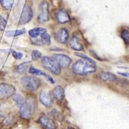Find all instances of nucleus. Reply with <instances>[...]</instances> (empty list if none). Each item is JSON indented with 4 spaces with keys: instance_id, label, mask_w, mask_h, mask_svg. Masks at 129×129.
Wrapping results in <instances>:
<instances>
[{
    "instance_id": "8",
    "label": "nucleus",
    "mask_w": 129,
    "mask_h": 129,
    "mask_svg": "<svg viewBox=\"0 0 129 129\" xmlns=\"http://www.w3.org/2000/svg\"><path fill=\"white\" fill-rule=\"evenodd\" d=\"M52 57L57 62L59 67L62 68L69 67L72 63V59L63 54H56L53 55Z\"/></svg>"
},
{
    "instance_id": "22",
    "label": "nucleus",
    "mask_w": 129,
    "mask_h": 129,
    "mask_svg": "<svg viewBox=\"0 0 129 129\" xmlns=\"http://www.w3.org/2000/svg\"><path fill=\"white\" fill-rule=\"evenodd\" d=\"M40 40L42 43V45H49L51 43L50 37L47 32L43 33L40 36Z\"/></svg>"
},
{
    "instance_id": "12",
    "label": "nucleus",
    "mask_w": 129,
    "mask_h": 129,
    "mask_svg": "<svg viewBox=\"0 0 129 129\" xmlns=\"http://www.w3.org/2000/svg\"><path fill=\"white\" fill-rule=\"evenodd\" d=\"M56 19L61 24H65L71 21V17L64 10H60L56 14Z\"/></svg>"
},
{
    "instance_id": "21",
    "label": "nucleus",
    "mask_w": 129,
    "mask_h": 129,
    "mask_svg": "<svg viewBox=\"0 0 129 129\" xmlns=\"http://www.w3.org/2000/svg\"><path fill=\"white\" fill-rule=\"evenodd\" d=\"M121 38L125 45H129V30L127 28H123L121 32Z\"/></svg>"
},
{
    "instance_id": "4",
    "label": "nucleus",
    "mask_w": 129,
    "mask_h": 129,
    "mask_svg": "<svg viewBox=\"0 0 129 129\" xmlns=\"http://www.w3.org/2000/svg\"><path fill=\"white\" fill-rule=\"evenodd\" d=\"M20 81L23 87L30 91L37 90L41 85V81L38 78L31 76L23 77Z\"/></svg>"
},
{
    "instance_id": "17",
    "label": "nucleus",
    "mask_w": 129,
    "mask_h": 129,
    "mask_svg": "<svg viewBox=\"0 0 129 129\" xmlns=\"http://www.w3.org/2000/svg\"><path fill=\"white\" fill-rule=\"evenodd\" d=\"M47 32V30L42 27H37V28H32L28 30V35L31 38H37L41 35L43 33Z\"/></svg>"
},
{
    "instance_id": "31",
    "label": "nucleus",
    "mask_w": 129,
    "mask_h": 129,
    "mask_svg": "<svg viewBox=\"0 0 129 129\" xmlns=\"http://www.w3.org/2000/svg\"><path fill=\"white\" fill-rule=\"evenodd\" d=\"M69 129H74V128H71H71H69Z\"/></svg>"
},
{
    "instance_id": "1",
    "label": "nucleus",
    "mask_w": 129,
    "mask_h": 129,
    "mask_svg": "<svg viewBox=\"0 0 129 129\" xmlns=\"http://www.w3.org/2000/svg\"><path fill=\"white\" fill-rule=\"evenodd\" d=\"M72 70L74 73L80 76L94 73L97 70L95 61H89L81 58V59L74 63L72 67Z\"/></svg>"
},
{
    "instance_id": "10",
    "label": "nucleus",
    "mask_w": 129,
    "mask_h": 129,
    "mask_svg": "<svg viewBox=\"0 0 129 129\" xmlns=\"http://www.w3.org/2000/svg\"><path fill=\"white\" fill-rule=\"evenodd\" d=\"M57 41L61 44H64L69 40V33L67 29L61 28L59 30L56 36Z\"/></svg>"
},
{
    "instance_id": "16",
    "label": "nucleus",
    "mask_w": 129,
    "mask_h": 129,
    "mask_svg": "<svg viewBox=\"0 0 129 129\" xmlns=\"http://www.w3.org/2000/svg\"><path fill=\"white\" fill-rule=\"evenodd\" d=\"M99 78L103 81H114L117 77L114 74L109 72H101L99 74Z\"/></svg>"
},
{
    "instance_id": "3",
    "label": "nucleus",
    "mask_w": 129,
    "mask_h": 129,
    "mask_svg": "<svg viewBox=\"0 0 129 129\" xmlns=\"http://www.w3.org/2000/svg\"><path fill=\"white\" fill-rule=\"evenodd\" d=\"M41 63L43 67L48 71L53 74L58 76L61 74V67L57 62L52 58L48 56H44L41 58Z\"/></svg>"
},
{
    "instance_id": "5",
    "label": "nucleus",
    "mask_w": 129,
    "mask_h": 129,
    "mask_svg": "<svg viewBox=\"0 0 129 129\" xmlns=\"http://www.w3.org/2000/svg\"><path fill=\"white\" fill-rule=\"evenodd\" d=\"M16 92L13 85L7 83L0 84V100H7L12 97Z\"/></svg>"
},
{
    "instance_id": "18",
    "label": "nucleus",
    "mask_w": 129,
    "mask_h": 129,
    "mask_svg": "<svg viewBox=\"0 0 129 129\" xmlns=\"http://www.w3.org/2000/svg\"><path fill=\"white\" fill-rule=\"evenodd\" d=\"M12 99H13V101L15 103V104H16V105L19 109H20L21 107L23 105L25 101H24L23 97L21 95V94H14L13 96H12Z\"/></svg>"
},
{
    "instance_id": "13",
    "label": "nucleus",
    "mask_w": 129,
    "mask_h": 129,
    "mask_svg": "<svg viewBox=\"0 0 129 129\" xmlns=\"http://www.w3.org/2000/svg\"><path fill=\"white\" fill-rule=\"evenodd\" d=\"M28 72L30 74H32L34 75H39V76H44L47 80L49 81V82L51 83L52 84L55 83L54 79H53L50 76H49L48 74H47V73H45L43 71H41L40 69H38L35 67H30L29 69H28Z\"/></svg>"
},
{
    "instance_id": "24",
    "label": "nucleus",
    "mask_w": 129,
    "mask_h": 129,
    "mask_svg": "<svg viewBox=\"0 0 129 129\" xmlns=\"http://www.w3.org/2000/svg\"><path fill=\"white\" fill-rule=\"evenodd\" d=\"M42 56V54L40 51L38 50H34L32 52L31 54V57L33 61H37L39 59H40Z\"/></svg>"
},
{
    "instance_id": "25",
    "label": "nucleus",
    "mask_w": 129,
    "mask_h": 129,
    "mask_svg": "<svg viewBox=\"0 0 129 129\" xmlns=\"http://www.w3.org/2000/svg\"><path fill=\"white\" fill-rule=\"evenodd\" d=\"M7 19L3 16L0 15V30H4L7 25Z\"/></svg>"
},
{
    "instance_id": "9",
    "label": "nucleus",
    "mask_w": 129,
    "mask_h": 129,
    "mask_svg": "<svg viewBox=\"0 0 129 129\" xmlns=\"http://www.w3.org/2000/svg\"><path fill=\"white\" fill-rule=\"evenodd\" d=\"M39 98L41 104L47 108H50L54 104V99L52 95L45 90H41L40 92Z\"/></svg>"
},
{
    "instance_id": "28",
    "label": "nucleus",
    "mask_w": 129,
    "mask_h": 129,
    "mask_svg": "<svg viewBox=\"0 0 129 129\" xmlns=\"http://www.w3.org/2000/svg\"><path fill=\"white\" fill-rule=\"evenodd\" d=\"M90 54L92 55V56L93 57H94V58L95 59H98V60H99V61H104L105 60V59L101 58V57H100L97 54L94 50H90Z\"/></svg>"
},
{
    "instance_id": "7",
    "label": "nucleus",
    "mask_w": 129,
    "mask_h": 129,
    "mask_svg": "<svg viewBox=\"0 0 129 129\" xmlns=\"http://www.w3.org/2000/svg\"><path fill=\"white\" fill-rule=\"evenodd\" d=\"M33 18V11L29 5H25L21 14L19 23L20 25H25L32 20Z\"/></svg>"
},
{
    "instance_id": "23",
    "label": "nucleus",
    "mask_w": 129,
    "mask_h": 129,
    "mask_svg": "<svg viewBox=\"0 0 129 129\" xmlns=\"http://www.w3.org/2000/svg\"><path fill=\"white\" fill-rule=\"evenodd\" d=\"M14 0H0V4L4 9H10L13 6Z\"/></svg>"
},
{
    "instance_id": "26",
    "label": "nucleus",
    "mask_w": 129,
    "mask_h": 129,
    "mask_svg": "<svg viewBox=\"0 0 129 129\" xmlns=\"http://www.w3.org/2000/svg\"><path fill=\"white\" fill-rule=\"evenodd\" d=\"M75 55L76 56H78V57H79L81 59H86V60H88L89 61H94L93 59H92L91 58H90L89 57H88V56H87L85 54H82V53H80V52H75Z\"/></svg>"
},
{
    "instance_id": "2",
    "label": "nucleus",
    "mask_w": 129,
    "mask_h": 129,
    "mask_svg": "<svg viewBox=\"0 0 129 129\" xmlns=\"http://www.w3.org/2000/svg\"><path fill=\"white\" fill-rule=\"evenodd\" d=\"M36 105L35 99L32 96L28 97L24 102V104L19 109V114L23 119H28L34 112Z\"/></svg>"
},
{
    "instance_id": "30",
    "label": "nucleus",
    "mask_w": 129,
    "mask_h": 129,
    "mask_svg": "<svg viewBox=\"0 0 129 129\" xmlns=\"http://www.w3.org/2000/svg\"><path fill=\"white\" fill-rule=\"evenodd\" d=\"M2 117H3V116H2V115H0V120H1V119H2Z\"/></svg>"
},
{
    "instance_id": "19",
    "label": "nucleus",
    "mask_w": 129,
    "mask_h": 129,
    "mask_svg": "<svg viewBox=\"0 0 129 129\" xmlns=\"http://www.w3.org/2000/svg\"><path fill=\"white\" fill-rule=\"evenodd\" d=\"M26 30L25 28L21 30H10L7 31L5 33V36L7 37H16L19 36L23 35V34L26 33Z\"/></svg>"
},
{
    "instance_id": "27",
    "label": "nucleus",
    "mask_w": 129,
    "mask_h": 129,
    "mask_svg": "<svg viewBox=\"0 0 129 129\" xmlns=\"http://www.w3.org/2000/svg\"><path fill=\"white\" fill-rule=\"evenodd\" d=\"M12 55L15 59H22V57H23V54L22 53L16 51L12 52Z\"/></svg>"
},
{
    "instance_id": "6",
    "label": "nucleus",
    "mask_w": 129,
    "mask_h": 129,
    "mask_svg": "<svg viewBox=\"0 0 129 129\" xmlns=\"http://www.w3.org/2000/svg\"><path fill=\"white\" fill-rule=\"evenodd\" d=\"M49 5L48 2L45 1L40 3L39 6V12L38 19L40 22H47L49 20Z\"/></svg>"
},
{
    "instance_id": "29",
    "label": "nucleus",
    "mask_w": 129,
    "mask_h": 129,
    "mask_svg": "<svg viewBox=\"0 0 129 129\" xmlns=\"http://www.w3.org/2000/svg\"><path fill=\"white\" fill-rule=\"evenodd\" d=\"M117 74H119L120 76H123V77H125V78H129V72H117Z\"/></svg>"
},
{
    "instance_id": "20",
    "label": "nucleus",
    "mask_w": 129,
    "mask_h": 129,
    "mask_svg": "<svg viewBox=\"0 0 129 129\" xmlns=\"http://www.w3.org/2000/svg\"><path fill=\"white\" fill-rule=\"evenodd\" d=\"M30 62H24V63H21V64H19L18 67H17V71H18V73L19 74H24L26 72L28 71V66H29Z\"/></svg>"
},
{
    "instance_id": "14",
    "label": "nucleus",
    "mask_w": 129,
    "mask_h": 129,
    "mask_svg": "<svg viewBox=\"0 0 129 129\" xmlns=\"http://www.w3.org/2000/svg\"><path fill=\"white\" fill-rule=\"evenodd\" d=\"M69 45L76 51H83L84 49L83 46L79 41V39L76 36H72L71 40H69Z\"/></svg>"
},
{
    "instance_id": "15",
    "label": "nucleus",
    "mask_w": 129,
    "mask_h": 129,
    "mask_svg": "<svg viewBox=\"0 0 129 129\" xmlns=\"http://www.w3.org/2000/svg\"><path fill=\"white\" fill-rule=\"evenodd\" d=\"M39 123L46 129H55L56 128L54 122L47 116H41L39 119Z\"/></svg>"
},
{
    "instance_id": "11",
    "label": "nucleus",
    "mask_w": 129,
    "mask_h": 129,
    "mask_svg": "<svg viewBox=\"0 0 129 129\" xmlns=\"http://www.w3.org/2000/svg\"><path fill=\"white\" fill-rule=\"evenodd\" d=\"M52 94L54 98L57 101H62L64 98L65 93L63 87L61 85H57L55 87L52 91Z\"/></svg>"
}]
</instances>
